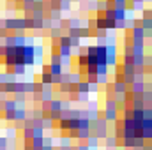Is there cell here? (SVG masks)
Instances as JSON below:
<instances>
[{
    "label": "cell",
    "mask_w": 152,
    "mask_h": 150,
    "mask_svg": "<svg viewBox=\"0 0 152 150\" xmlns=\"http://www.w3.org/2000/svg\"><path fill=\"white\" fill-rule=\"evenodd\" d=\"M14 76H23L25 73H27V67L23 66V64H16L14 67H12V71H11Z\"/></svg>",
    "instance_id": "3"
},
{
    "label": "cell",
    "mask_w": 152,
    "mask_h": 150,
    "mask_svg": "<svg viewBox=\"0 0 152 150\" xmlns=\"http://www.w3.org/2000/svg\"><path fill=\"white\" fill-rule=\"evenodd\" d=\"M58 147H73V141H71L67 136H62V138H60V143H58Z\"/></svg>",
    "instance_id": "8"
},
{
    "label": "cell",
    "mask_w": 152,
    "mask_h": 150,
    "mask_svg": "<svg viewBox=\"0 0 152 150\" xmlns=\"http://www.w3.org/2000/svg\"><path fill=\"white\" fill-rule=\"evenodd\" d=\"M4 110H5V111H14V110H16V103L11 101V99H5V101H4Z\"/></svg>",
    "instance_id": "6"
},
{
    "label": "cell",
    "mask_w": 152,
    "mask_h": 150,
    "mask_svg": "<svg viewBox=\"0 0 152 150\" xmlns=\"http://www.w3.org/2000/svg\"><path fill=\"white\" fill-rule=\"evenodd\" d=\"M104 145H106L108 149H115V147H117V138H115V136H106V138H104Z\"/></svg>",
    "instance_id": "7"
},
{
    "label": "cell",
    "mask_w": 152,
    "mask_h": 150,
    "mask_svg": "<svg viewBox=\"0 0 152 150\" xmlns=\"http://www.w3.org/2000/svg\"><path fill=\"white\" fill-rule=\"evenodd\" d=\"M14 136H16V129H14V127H7V129H5V138H7V140H9V138L14 140Z\"/></svg>",
    "instance_id": "9"
},
{
    "label": "cell",
    "mask_w": 152,
    "mask_h": 150,
    "mask_svg": "<svg viewBox=\"0 0 152 150\" xmlns=\"http://www.w3.org/2000/svg\"><path fill=\"white\" fill-rule=\"evenodd\" d=\"M50 74L51 76H60L62 74V66H60V64H50Z\"/></svg>",
    "instance_id": "4"
},
{
    "label": "cell",
    "mask_w": 152,
    "mask_h": 150,
    "mask_svg": "<svg viewBox=\"0 0 152 150\" xmlns=\"http://www.w3.org/2000/svg\"><path fill=\"white\" fill-rule=\"evenodd\" d=\"M27 110L25 108H16L14 110V122H25L27 120Z\"/></svg>",
    "instance_id": "1"
},
{
    "label": "cell",
    "mask_w": 152,
    "mask_h": 150,
    "mask_svg": "<svg viewBox=\"0 0 152 150\" xmlns=\"http://www.w3.org/2000/svg\"><path fill=\"white\" fill-rule=\"evenodd\" d=\"M2 118H4L5 122H14V111H5L2 115Z\"/></svg>",
    "instance_id": "10"
},
{
    "label": "cell",
    "mask_w": 152,
    "mask_h": 150,
    "mask_svg": "<svg viewBox=\"0 0 152 150\" xmlns=\"http://www.w3.org/2000/svg\"><path fill=\"white\" fill-rule=\"evenodd\" d=\"M41 127L42 129H48V131H51V129H55V122L48 117V118H41Z\"/></svg>",
    "instance_id": "2"
},
{
    "label": "cell",
    "mask_w": 152,
    "mask_h": 150,
    "mask_svg": "<svg viewBox=\"0 0 152 150\" xmlns=\"http://www.w3.org/2000/svg\"><path fill=\"white\" fill-rule=\"evenodd\" d=\"M90 136V129H78L76 131V140H87Z\"/></svg>",
    "instance_id": "5"
},
{
    "label": "cell",
    "mask_w": 152,
    "mask_h": 150,
    "mask_svg": "<svg viewBox=\"0 0 152 150\" xmlns=\"http://www.w3.org/2000/svg\"><path fill=\"white\" fill-rule=\"evenodd\" d=\"M136 2H142V0H136Z\"/></svg>",
    "instance_id": "12"
},
{
    "label": "cell",
    "mask_w": 152,
    "mask_h": 150,
    "mask_svg": "<svg viewBox=\"0 0 152 150\" xmlns=\"http://www.w3.org/2000/svg\"><path fill=\"white\" fill-rule=\"evenodd\" d=\"M41 150H55V147H41Z\"/></svg>",
    "instance_id": "11"
}]
</instances>
